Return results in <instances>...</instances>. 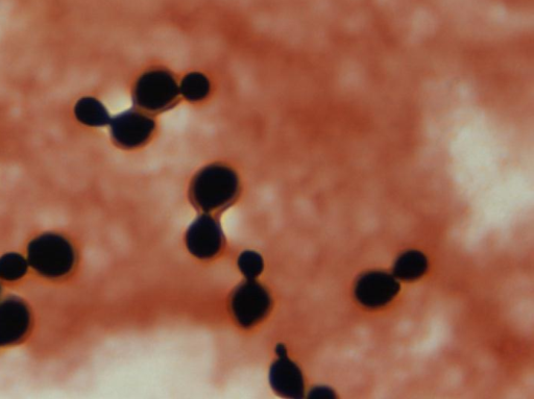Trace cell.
Returning a JSON list of instances; mask_svg holds the SVG:
<instances>
[{"mask_svg": "<svg viewBox=\"0 0 534 399\" xmlns=\"http://www.w3.org/2000/svg\"><path fill=\"white\" fill-rule=\"evenodd\" d=\"M270 308V294L254 280L240 285L231 298L233 316L244 328L255 326L266 316Z\"/></svg>", "mask_w": 534, "mask_h": 399, "instance_id": "cell-5", "label": "cell"}, {"mask_svg": "<svg viewBox=\"0 0 534 399\" xmlns=\"http://www.w3.org/2000/svg\"><path fill=\"white\" fill-rule=\"evenodd\" d=\"M427 268L428 261L422 253L406 252L399 257L394 266V277L403 281H415L424 276Z\"/></svg>", "mask_w": 534, "mask_h": 399, "instance_id": "cell-10", "label": "cell"}, {"mask_svg": "<svg viewBox=\"0 0 534 399\" xmlns=\"http://www.w3.org/2000/svg\"><path fill=\"white\" fill-rule=\"evenodd\" d=\"M400 289V283L392 274L372 271L363 274L358 280L355 295L359 304L376 309L390 304Z\"/></svg>", "mask_w": 534, "mask_h": 399, "instance_id": "cell-6", "label": "cell"}, {"mask_svg": "<svg viewBox=\"0 0 534 399\" xmlns=\"http://www.w3.org/2000/svg\"><path fill=\"white\" fill-rule=\"evenodd\" d=\"M239 269L249 280H254L263 269L261 257L254 252L242 254L238 260Z\"/></svg>", "mask_w": 534, "mask_h": 399, "instance_id": "cell-14", "label": "cell"}, {"mask_svg": "<svg viewBox=\"0 0 534 399\" xmlns=\"http://www.w3.org/2000/svg\"><path fill=\"white\" fill-rule=\"evenodd\" d=\"M210 82L199 72H191L182 80L180 93L190 103H200L210 93Z\"/></svg>", "mask_w": 534, "mask_h": 399, "instance_id": "cell-12", "label": "cell"}, {"mask_svg": "<svg viewBox=\"0 0 534 399\" xmlns=\"http://www.w3.org/2000/svg\"><path fill=\"white\" fill-rule=\"evenodd\" d=\"M30 327V309L21 298L10 296L0 302V347L21 342Z\"/></svg>", "mask_w": 534, "mask_h": 399, "instance_id": "cell-7", "label": "cell"}, {"mask_svg": "<svg viewBox=\"0 0 534 399\" xmlns=\"http://www.w3.org/2000/svg\"><path fill=\"white\" fill-rule=\"evenodd\" d=\"M189 252L202 260L215 257L221 252L224 236L212 216L205 214L191 224L186 236Z\"/></svg>", "mask_w": 534, "mask_h": 399, "instance_id": "cell-8", "label": "cell"}, {"mask_svg": "<svg viewBox=\"0 0 534 399\" xmlns=\"http://www.w3.org/2000/svg\"><path fill=\"white\" fill-rule=\"evenodd\" d=\"M29 262L18 254H7L0 258V279L16 281L28 272Z\"/></svg>", "mask_w": 534, "mask_h": 399, "instance_id": "cell-13", "label": "cell"}, {"mask_svg": "<svg viewBox=\"0 0 534 399\" xmlns=\"http://www.w3.org/2000/svg\"><path fill=\"white\" fill-rule=\"evenodd\" d=\"M77 119L88 127H105L111 117L105 106L93 97L82 98L75 108Z\"/></svg>", "mask_w": 534, "mask_h": 399, "instance_id": "cell-11", "label": "cell"}, {"mask_svg": "<svg viewBox=\"0 0 534 399\" xmlns=\"http://www.w3.org/2000/svg\"><path fill=\"white\" fill-rule=\"evenodd\" d=\"M180 85L174 73L155 68L144 72L133 89V102L145 113H161L172 109L180 97Z\"/></svg>", "mask_w": 534, "mask_h": 399, "instance_id": "cell-2", "label": "cell"}, {"mask_svg": "<svg viewBox=\"0 0 534 399\" xmlns=\"http://www.w3.org/2000/svg\"><path fill=\"white\" fill-rule=\"evenodd\" d=\"M238 191L237 174L228 166L212 164L194 177L190 198L194 205L209 213L227 208L235 201Z\"/></svg>", "mask_w": 534, "mask_h": 399, "instance_id": "cell-1", "label": "cell"}, {"mask_svg": "<svg viewBox=\"0 0 534 399\" xmlns=\"http://www.w3.org/2000/svg\"><path fill=\"white\" fill-rule=\"evenodd\" d=\"M28 262L42 277L61 278L74 267V248L60 235L43 234L29 244Z\"/></svg>", "mask_w": 534, "mask_h": 399, "instance_id": "cell-3", "label": "cell"}, {"mask_svg": "<svg viewBox=\"0 0 534 399\" xmlns=\"http://www.w3.org/2000/svg\"><path fill=\"white\" fill-rule=\"evenodd\" d=\"M279 359L271 369L274 390L285 397L301 398L304 395V379L300 368L286 357L285 348L278 347Z\"/></svg>", "mask_w": 534, "mask_h": 399, "instance_id": "cell-9", "label": "cell"}, {"mask_svg": "<svg viewBox=\"0 0 534 399\" xmlns=\"http://www.w3.org/2000/svg\"><path fill=\"white\" fill-rule=\"evenodd\" d=\"M310 397L314 398H334L335 394L334 391L327 387H319L315 388L311 394Z\"/></svg>", "mask_w": 534, "mask_h": 399, "instance_id": "cell-15", "label": "cell"}, {"mask_svg": "<svg viewBox=\"0 0 534 399\" xmlns=\"http://www.w3.org/2000/svg\"><path fill=\"white\" fill-rule=\"evenodd\" d=\"M110 134L115 145L135 149L148 143L156 130V122L140 110H127L111 118Z\"/></svg>", "mask_w": 534, "mask_h": 399, "instance_id": "cell-4", "label": "cell"}]
</instances>
